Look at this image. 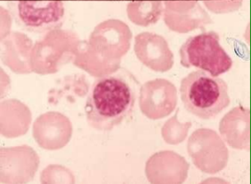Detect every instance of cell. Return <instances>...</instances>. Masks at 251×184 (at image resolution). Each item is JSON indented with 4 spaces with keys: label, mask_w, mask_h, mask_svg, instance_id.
I'll list each match as a JSON object with an SVG mask.
<instances>
[{
    "label": "cell",
    "mask_w": 251,
    "mask_h": 184,
    "mask_svg": "<svg viewBox=\"0 0 251 184\" xmlns=\"http://www.w3.org/2000/svg\"><path fill=\"white\" fill-rule=\"evenodd\" d=\"M139 86L136 77L124 68L96 79L85 104L89 126L100 132H110L130 118Z\"/></svg>",
    "instance_id": "obj_1"
},
{
    "label": "cell",
    "mask_w": 251,
    "mask_h": 184,
    "mask_svg": "<svg viewBox=\"0 0 251 184\" xmlns=\"http://www.w3.org/2000/svg\"><path fill=\"white\" fill-rule=\"evenodd\" d=\"M179 92L186 110L202 120L217 116L230 103L225 80L201 69L191 72L182 79Z\"/></svg>",
    "instance_id": "obj_2"
},
{
    "label": "cell",
    "mask_w": 251,
    "mask_h": 184,
    "mask_svg": "<svg viewBox=\"0 0 251 184\" xmlns=\"http://www.w3.org/2000/svg\"><path fill=\"white\" fill-rule=\"evenodd\" d=\"M178 53L184 68L194 67L213 77L225 74L233 66L232 59L220 44L219 35L214 31L188 37Z\"/></svg>",
    "instance_id": "obj_3"
},
{
    "label": "cell",
    "mask_w": 251,
    "mask_h": 184,
    "mask_svg": "<svg viewBox=\"0 0 251 184\" xmlns=\"http://www.w3.org/2000/svg\"><path fill=\"white\" fill-rule=\"evenodd\" d=\"M8 10L18 26L37 34L60 28L65 20L63 2H19L8 3Z\"/></svg>",
    "instance_id": "obj_4"
},
{
    "label": "cell",
    "mask_w": 251,
    "mask_h": 184,
    "mask_svg": "<svg viewBox=\"0 0 251 184\" xmlns=\"http://www.w3.org/2000/svg\"><path fill=\"white\" fill-rule=\"evenodd\" d=\"M178 92L176 85L165 79H154L141 85L139 106L151 120L165 118L176 109Z\"/></svg>",
    "instance_id": "obj_5"
},
{
    "label": "cell",
    "mask_w": 251,
    "mask_h": 184,
    "mask_svg": "<svg viewBox=\"0 0 251 184\" xmlns=\"http://www.w3.org/2000/svg\"><path fill=\"white\" fill-rule=\"evenodd\" d=\"M134 51L139 61L154 71L165 73L174 66V54L167 41L154 32L136 35Z\"/></svg>",
    "instance_id": "obj_6"
},
{
    "label": "cell",
    "mask_w": 251,
    "mask_h": 184,
    "mask_svg": "<svg viewBox=\"0 0 251 184\" xmlns=\"http://www.w3.org/2000/svg\"><path fill=\"white\" fill-rule=\"evenodd\" d=\"M68 118L56 112L42 114L33 124L32 136L37 144L46 150H57L68 142L71 133H67V128H71Z\"/></svg>",
    "instance_id": "obj_7"
},
{
    "label": "cell",
    "mask_w": 251,
    "mask_h": 184,
    "mask_svg": "<svg viewBox=\"0 0 251 184\" xmlns=\"http://www.w3.org/2000/svg\"><path fill=\"white\" fill-rule=\"evenodd\" d=\"M127 15L133 23L148 26L156 23L163 13L162 2H130L127 5Z\"/></svg>",
    "instance_id": "obj_8"
}]
</instances>
